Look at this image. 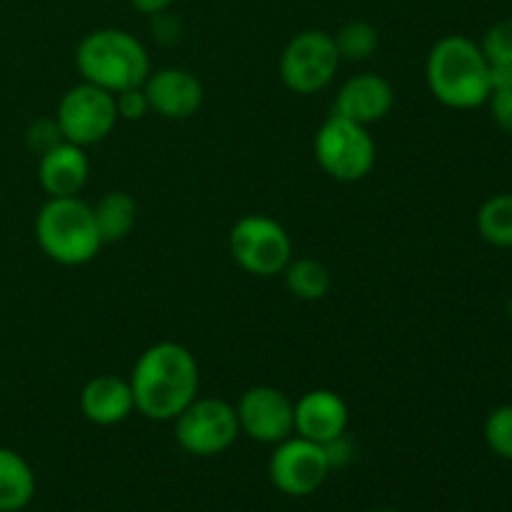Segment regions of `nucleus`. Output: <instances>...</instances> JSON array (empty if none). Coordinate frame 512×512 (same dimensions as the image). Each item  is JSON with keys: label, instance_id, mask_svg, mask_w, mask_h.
Segmentation results:
<instances>
[{"label": "nucleus", "instance_id": "f257e3e1", "mask_svg": "<svg viewBox=\"0 0 512 512\" xmlns=\"http://www.w3.org/2000/svg\"><path fill=\"white\" fill-rule=\"evenodd\" d=\"M128 383L135 410L143 418L173 423L198 398V360L185 345L163 340L138 355Z\"/></svg>", "mask_w": 512, "mask_h": 512}, {"label": "nucleus", "instance_id": "f03ea898", "mask_svg": "<svg viewBox=\"0 0 512 512\" xmlns=\"http://www.w3.org/2000/svg\"><path fill=\"white\" fill-rule=\"evenodd\" d=\"M490 63L475 40L445 35L430 48L425 80L435 100L453 110H473L490 98Z\"/></svg>", "mask_w": 512, "mask_h": 512}, {"label": "nucleus", "instance_id": "7ed1b4c3", "mask_svg": "<svg viewBox=\"0 0 512 512\" xmlns=\"http://www.w3.org/2000/svg\"><path fill=\"white\" fill-rule=\"evenodd\" d=\"M75 68L85 83L113 95L143 85L153 70L145 45L123 28H98L83 35L75 48Z\"/></svg>", "mask_w": 512, "mask_h": 512}, {"label": "nucleus", "instance_id": "20e7f679", "mask_svg": "<svg viewBox=\"0 0 512 512\" xmlns=\"http://www.w3.org/2000/svg\"><path fill=\"white\" fill-rule=\"evenodd\" d=\"M35 240L40 250L58 265H85L100 253L93 205L75 198H48L35 215Z\"/></svg>", "mask_w": 512, "mask_h": 512}, {"label": "nucleus", "instance_id": "39448f33", "mask_svg": "<svg viewBox=\"0 0 512 512\" xmlns=\"http://www.w3.org/2000/svg\"><path fill=\"white\" fill-rule=\"evenodd\" d=\"M315 160L338 183H358L375 168V140L365 125L330 115L313 140Z\"/></svg>", "mask_w": 512, "mask_h": 512}, {"label": "nucleus", "instance_id": "423d86ee", "mask_svg": "<svg viewBox=\"0 0 512 512\" xmlns=\"http://www.w3.org/2000/svg\"><path fill=\"white\" fill-rule=\"evenodd\" d=\"M228 248L240 270L255 278H273L293 260V240L278 220L268 215H243L230 228Z\"/></svg>", "mask_w": 512, "mask_h": 512}, {"label": "nucleus", "instance_id": "0eeeda50", "mask_svg": "<svg viewBox=\"0 0 512 512\" xmlns=\"http://www.w3.org/2000/svg\"><path fill=\"white\" fill-rule=\"evenodd\" d=\"M335 38L325 30H300L280 53V78L298 95H313L328 88L340 68Z\"/></svg>", "mask_w": 512, "mask_h": 512}, {"label": "nucleus", "instance_id": "6e6552de", "mask_svg": "<svg viewBox=\"0 0 512 512\" xmlns=\"http://www.w3.org/2000/svg\"><path fill=\"white\" fill-rule=\"evenodd\" d=\"M173 423L175 443L195 458L225 453L240 435L235 405L223 398H195Z\"/></svg>", "mask_w": 512, "mask_h": 512}, {"label": "nucleus", "instance_id": "1a4fd4ad", "mask_svg": "<svg viewBox=\"0 0 512 512\" xmlns=\"http://www.w3.org/2000/svg\"><path fill=\"white\" fill-rule=\"evenodd\" d=\"M118 120L115 95L85 80L73 85L60 98L58 110H55V123L63 133V140L80 148L103 143L115 130Z\"/></svg>", "mask_w": 512, "mask_h": 512}, {"label": "nucleus", "instance_id": "9d476101", "mask_svg": "<svg viewBox=\"0 0 512 512\" xmlns=\"http://www.w3.org/2000/svg\"><path fill=\"white\" fill-rule=\"evenodd\" d=\"M268 475L275 490H280L283 495L305 498L328 480L330 463L325 458L323 445L300 438V435H290L288 440L275 445L268 463Z\"/></svg>", "mask_w": 512, "mask_h": 512}, {"label": "nucleus", "instance_id": "9b49d317", "mask_svg": "<svg viewBox=\"0 0 512 512\" xmlns=\"http://www.w3.org/2000/svg\"><path fill=\"white\" fill-rule=\"evenodd\" d=\"M240 433L255 443L278 445L295 435V403L273 385H255L240 395L238 405Z\"/></svg>", "mask_w": 512, "mask_h": 512}, {"label": "nucleus", "instance_id": "f8f14e48", "mask_svg": "<svg viewBox=\"0 0 512 512\" xmlns=\"http://www.w3.org/2000/svg\"><path fill=\"white\" fill-rule=\"evenodd\" d=\"M143 90L148 95L150 113H158L165 120L193 118L205 98L200 78L185 68L150 70Z\"/></svg>", "mask_w": 512, "mask_h": 512}, {"label": "nucleus", "instance_id": "ddd939ff", "mask_svg": "<svg viewBox=\"0 0 512 512\" xmlns=\"http://www.w3.org/2000/svg\"><path fill=\"white\" fill-rule=\"evenodd\" d=\"M395 90L388 78L378 73H358L340 85L333 113L370 128L393 110Z\"/></svg>", "mask_w": 512, "mask_h": 512}, {"label": "nucleus", "instance_id": "4468645a", "mask_svg": "<svg viewBox=\"0 0 512 512\" xmlns=\"http://www.w3.org/2000/svg\"><path fill=\"white\" fill-rule=\"evenodd\" d=\"M348 403L335 390L315 388L295 400V435L325 445L348 433Z\"/></svg>", "mask_w": 512, "mask_h": 512}, {"label": "nucleus", "instance_id": "2eb2a0df", "mask_svg": "<svg viewBox=\"0 0 512 512\" xmlns=\"http://www.w3.org/2000/svg\"><path fill=\"white\" fill-rule=\"evenodd\" d=\"M90 175V160L85 148L63 143L45 150L38 160V183L48 198H75L85 188Z\"/></svg>", "mask_w": 512, "mask_h": 512}, {"label": "nucleus", "instance_id": "dca6fc26", "mask_svg": "<svg viewBox=\"0 0 512 512\" xmlns=\"http://www.w3.org/2000/svg\"><path fill=\"white\" fill-rule=\"evenodd\" d=\"M133 390L128 380L118 375H95L80 390V413L100 428L120 425L133 415Z\"/></svg>", "mask_w": 512, "mask_h": 512}, {"label": "nucleus", "instance_id": "f3484780", "mask_svg": "<svg viewBox=\"0 0 512 512\" xmlns=\"http://www.w3.org/2000/svg\"><path fill=\"white\" fill-rule=\"evenodd\" d=\"M35 498V473L28 460L0 448V512H20Z\"/></svg>", "mask_w": 512, "mask_h": 512}, {"label": "nucleus", "instance_id": "a211bd4d", "mask_svg": "<svg viewBox=\"0 0 512 512\" xmlns=\"http://www.w3.org/2000/svg\"><path fill=\"white\" fill-rule=\"evenodd\" d=\"M93 218L103 245L120 243L138 223V203L125 190H110L93 205Z\"/></svg>", "mask_w": 512, "mask_h": 512}, {"label": "nucleus", "instance_id": "6ab92c4d", "mask_svg": "<svg viewBox=\"0 0 512 512\" xmlns=\"http://www.w3.org/2000/svg\"><path fill=\"white\" fill-rule=\"evenodd\" d=\"M280 275L285 278L288 293L303 303H318L333 288V275L315 258H295L293 255V260L285 265Z\"/></svg>", "mask_w": 512, "mask_h": 512}, {"label": "nucleus", "instance_id": "aec40b11", "mask_svg": "<svg viewBox=\"0 0 512 512\" xmlns=\"http://www.w3.org/2000/svg\"><path fill=\"white\" fill-rule=\"evenodd\" d=\"M475 225L485 243L512 248V193L490 195L475 215Z\"/></svg>", "mask_w": 512, "mask_h": 512}, {"label": "nucleus", "instance_id": "412c9836", "mask_svg": "<svg viewBox=\"0 0 512 512\" xmlns=\"http://www.w3.org/2000/svg\"><path fill=\"white\" fill-rule=\"evenodd\" d=\"M335 38V48H338L340 60H350V63H363L378 53L380 35L378 28L368 20H348Z\"/></svg>", "mask_w": 512, "mask_h": 512}, {"label": "nucleus", "instance_id": "4be33fe9", "mask_svg": "<svg viewBox=\"0 0 512 512\" xmlns=\"http://www.w3.org/2000/svg\"><path fill=\"white\" fill-rule=\"evenodd\" d=\"M483 438L490 453L512 463V403L490 410L483 425Z\"/></svg>", "mask_w": 512, "mask_h": 512}, {"label": "nucleus", "instance_id": "5701e85b", "mask_svg": "<svg viewBox=\"0 0 512 512\" xmlns=\"http://www.w3.org/2000/svg\"><path fill=\"white\" fill-rule=\"evenodd\" d=\"M478 45L488 63H512V18L490 25Z\"/></svg>", "mask_w": 512, "mask_h": 512}, {"label": "nucleus", "instance_id": "b1692460", "mask_svg": "<svg viewBox=\"0 0 512 512\" xmlns=\"http://www.w3.org/2000/svg\"><path fill=\"white\" fill-rule=\"evenodd\" d=\"M115 108H118L120 120H143L150 113V103L143 85H135V88H125L120 93H115Z\"/></svg>", "mask_w": 512, "mask_h": 512}, {"label": "nucleus", "instance_id": "393cba45", "mask_svg": "<svg viewBox=\"0 0 512 512\" xmlns=\"http://www.w3.org/2000/svg\"><path fill=\"white\" fill-rule=\"evenodd\" d=\"M28 143L38 155H43L45 150H50L53 145L63 143V133H60L55 118L35 120V123L28 128Z\"/></svg>", "mask_w": 512, "mask_h": 512}, {"label": "nucleus", "instance_id": "a878e982", "mask_svg": "<svg viewBox=\"0 0 512 512\" xmlns=\"http://www.w3.org/2000/svg\"><path fill=\"white\" fill-rule=\"evenodd\" d=\"M490 115L503 133L512 135V90H493L488 98Z\"/></svg>", "mask_w": 512, "mask_h": 512}, {"label": "nucleus", "instance_id": "bb28decb", "mask_svg": "<svg viewBox=\"0 0 512 512\" xmlns=\"http://www.w3.org/2000/svg\"><path fill=\"white\" fill-rule=\"evenodd\" d=\"M150 33L158 43L173 45L180 38V23L175 15H170V10H163L158 15H150Z\"/></svg>", "mask_w": 512, "mask_h": 512}, {"label": "nucleus", "instance_id": "cd10ccee", "mask_svg": "<svg viewBox=\"0 0 512 512\" xmlns=\"http://www.w3.org/2000/svg\"><path fill=\"white\" fill-rule=\"evenodd\" d=\"M323 450H325V458H328V463H330V470L345 468V465H348L350 460H353V455H355L353 440L348 438V433L338 435L335 440L325 443Z\"/></svg>", "mask_w": 512, "mask_h": 512}, {"label": "nucleus", "instance_id": "c85d7f7f", "mask_svg": "<svg viewBox=\"0 0 512 512\" xmlns=\"http://www.w3.org/2000/svg\"><path fill=\"white\" fill-rule=\"evenodd\" d=\"M490 93L512 90V63H490Z\"/></svg>", "mask_w": 512, "mask_h": 512}, {"label": "nucleus", "instance_id": "c756f323", "mask_svg": "<svg viewBox=\"0 0 512 512\" xmlns=\"http://www.w3.org/2000/svg\"><path fill=\"white\" fill-rule=\"evenodd\" d=\"M130 5H133L135 10H138V13H143V15H158V13H163V10H170V5L175 3V0H128Z\"/></svg>", "mask_w": 512, "mask_h": 512}, {"label": "nucleus", "instance_id": "7c9ffc66", "mask_svg": "<svg viewBox=\"0 0 512 512\" xmlns=\"http://www.w3.org/2000/svg\"><path fill=\"white\" fill-rule=\"evenodd\" d=\"M373 512H398V510H393V508H378V510H373Z\"/></svg>", "mask_w": 512, "mask_h": 512}, {"label": "nucleus", "instance_id": "2f4dec72", "mask_svg": "<svg viewBox=\"0 0 512 512\" xmlns=\"http://www.w3.org/2000/svg\"><path fill=\"white\" fill-rule=\"evenodd\" d=\"M508 315L512 318V295H510V300H508Z\"/></svg>", "mask_w": 512, "mask_h": 512}]
</instances>
